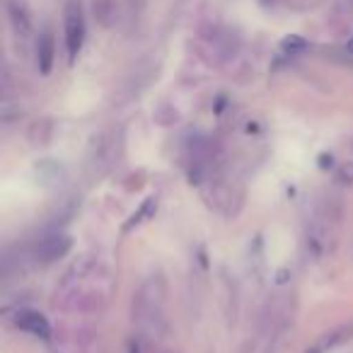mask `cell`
<instances>
[{"mask_svg":"<svg viewBox=\"0 0 353 353\" xmlns=\"http://www.w3.org/2000/svg\"><path fill=\"white\" fill-rule=\"evenodd\" d=\"M336 182L341 187H353V160L348 162H341L336 167Z\"/></svg>","mask_w":353,"mask_h":353,"instance_id":"8","label":"cell"},{"mask_svg":"<svg viewBox=\"0 0 353 353\" xmlns=\"http://www.w3.org/2000/svg\"><path fill=\"white\" fill-rule=\"evenodd\" d=\"M56 61V39L49 30L41 32L39 39H37V68L41 75H49L54 70Z\"/></svg>","mask_w":353,"mask_h":353,"instance_id":"5","label":"cell"},{"mask_svg":"<svg viewBox=\"0 0 353 353\" xmlns=\"http://www.w3.org/2000/svg\"><path fill=\"white\" fill-rule=\"evenodd\" d=\"M128 348H131V353H138V346H136V343H133V341L128 343Z\"/></svg>","mask_w":353,"mask_h":353,"instance_id":"11","label":"cell"},{"mask_svg":"<svg viewBox=\"0 0 353 353\" xmlns=\"http://www.w3.org/2000/svg\"><path fill=\"white\" fill-rule=\"evenodd\" d=\"M281 49H283V54H288V56H298V54H303V51H307L310 44L303 39V37L288 34L283 41H281Z\"/></svg>","mask_w":353,"mask_h":353,"instance_id":"7","label":"cell"},{"mask_svg":"<svg viewBox=\"0 0 353 353\" xmlns=\"http://www.w3.org/2000/svg\"><path fill=\"white\" fill-rule=\"evenodd\" d=\"M63 30H65V49H68V61L73 63L78 54L83 51L88 27H85V12L80 0H68L63 12Z\"/></svg>","mask_w":353,"mask_h":353,"instance_id":"1","label":"cell"},{"mask_svg":"<svg viewBox=\"0 0 353 353\" xmlns=\"http://www.w3.org/2000/svg\"><path fill=\"white\" fill-rule=\"evenodd\" d=\"M157 208V201L155 199H148L145 203H143V208L138 213H133V218H131V223H128L126 228H131V225H138V223H141V218H145V216H150L152 211H155Z\"/></svg>","mask_w":353,"mask_h":353,"instance_id":"9","label":"cell"},{"mask_svg":"<svg viewBox=\"0 0 353 353\" xmlns=\"http://www.w3.org/2000/svg\"><path fill=\"white\" fill-rule=\"evenodd\" d=\"M317 211H319V218H322V221L339 223L341 221V213H343L341 199L329 194V196H324L322 201H317Z\"/></svg>","mask_w":353,"mask_h":353,"instance_id":"6","label":"cell"},{"mask_svg":"<svg viewBox=\"0 0 353 353\" xmlns=\"http://www.w3.org/2000/svg\"><path fill=\"white\" fill-rule=\"evenodd\" d=\"M346 51H348V54H351V56H353V37H351V39H348V41H346Z\"/></svg>","mask_w":353,"mask_h":353,"instance_id":"10","label":"cell"},{"mask_svg":"<svg viewBox=\"0 0 353 353\" xmlns=\"http://www.w3.org/2000/svg\"><path fill=\"white\" fill-rule=\"evenodd\" d=\"M6 10H8V20H10L15 34L22 37V39L30 37L34 22H32V12H30V8H27L25 0H8Z\"/></svg>","mask_w":353,"mask_h":353,"instance_id":"3","label":"cell"},{"mask_svg":"<svg viewBox=\"0 0 353 353\" xmlns=\"http://www.w3.org/2000/svg\"><path fill=\"white\" fill-rule=\"evenodd\" d=\"M15 324L22 329V332L32 334V336H39V339L51 336V324L46 322L44 314L34 312V310H20L15 317Z\"/></svg>","mask_w":353,"mask_h":353,"instance_id":"4","label":"cell"},{"mask_svg":"<svg viewBox=\"0 0 353 353\" xmlns=\"http://www.w3.org/2000/svg\"><path fill=\"white\" fill-rule=\"evenodd\" d=\"M70 250H73V240H70V235L54 232V235L39 240V245H37V250H34V256H37V261H41V264H51V261L63 259Z\"/></svg>","mask_w":353,"mask_h":353,"instance_id":"2","label":"cell"}]
</instances>
